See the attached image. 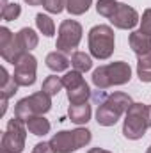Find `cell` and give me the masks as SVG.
<instances>
[{
  "mask_svg": "<svg viewBox=\"0 0 151 153\" xmlns=\"http://www.w3.org/2000/svg\"><path fill=\"white\" fill-rule=\"evenodd\" d=\"M96 11H98V14L109 18L114 27L123 29V30L133 29L141 22L137 11L133 7L121 4V2H115V0H98Z\"/></svg>",
  "mask_w": 151,
  "mask_h": 153,
  "instance_id": "1",
  "label": "cell"
},
{
  "mask_svg": "<svg viewBox=\"0 0 151 153\" xmlns=\"http://www.w3.org/2000/svg\"><path fill=\"white\" fill-rule=\"evenodd\" d=\"M132 103L133 102H132L130 94H126V93L115 91L112 94H109L98 105V111H96L98 125H101V126H112V125H115L117 119L121 117V114H124L130 109Z\"/></svg>",
  "mask_w": 151,
  "mask_h": 153,
  "instance_id": "2",
  "label": "cell"
},
{
  "mask_svg": "<svg viewBox=\"0 0 151 153\" xmlns=\"http://www.w3.org/2000/svg\"><path fill=\"white\" fill-rule=\"evenodd\" d=\"M132 78V68L124 61H115L110 64L100 66L93 71V84L98 89H109L112 85L128 84Z\"/></svg>",
  "mask_w": 151,
  "mask_h": 153,
  "instance_id": "3",
  "label": "cell"
},
{
  "mask_svg": "<svg viewBox=\"0 0 151 153\" xmlns=\"http://www.w3.org/2000/svg\"><path fill=\"white\" fill-rule=\"evenodd\" d=\"M150 128V107L144 103H132L126 111L123 123V135L130 141L142 139L146 130Z\"/></svg>",
  "mask_w": 151,
  "mask_h": 153,
  "instance_id": "4",
  "label": "cell"
},
{
  "mask_svg": "<svg viewBox=\"0 0 151 153\" xmlns=\"http://www.w3.org/2000/svg\"><path fill=\"white\" fill-rule=\"evenodd\" d=\"M52 109V96L46 94L44 91L34 93L23 100H20L14 107V117L21 119V121H29L34 116H43Z\"/></svg>",
  "mask_w": 151,
  "mask_h": 153,
  "instance_id": "5",
  "label": "cell"
},
{
  "mask_svg": "<svg viewBox=\"0 0 151 153\" xmlns=\"http://www.w3.org/2000/svg\"><path fill=\"white\" fill-rule=\"evenodd\" d=\"M89 141H91V132L87 128H76L71 132L68 130L57 132L50 139V144L55 150V153H73L82 146L89 144Z\"/></svg>",
  "mask_w": 151,
  "mask_h": 153,
  "instance_id": "6",
  "label": "cell"
},
{
  "mask_svg": "<svg viewBox=\"0 0 151 153\" xmlns=\"http://www.w3.org/2000/svg\"><path fill=\"white\" fill-rule=\"evenodd\" d=\"M89 50L93 57L105 61L114 53V30L109 25H96L89 30Z\"/></svg>",
  "mask_w": 151,
  "mask_h": 153,
  "instance_id": "7",
  "label": "cell"
},
{
  "mask_svg": "<svg viewBox=\"0 0 151 153\" xmlns=\"http://www.w3.org/2000/svg\"><path fill=\"white\" fill-rule=\"evenodd\" d=\"M27 139V123L13 117L2 135V153H21Z\"/></svg>",
  "mask_w": 151,
  "mask_h": 153,
  "instance_id": "8",
  "label": "cell"
},
{
  "mask_svg": "<svg viewBox=\"0 0 151 153\" xmlns=\"http://www.w3.org/2000/svg\"><path fill=\"white\" fill-rule=\"evenodd\" d=\"M82 39V25L75 20H64L59 27V36H57V50L64 53H71Z\"/></svg>",
  "mask_w": 151,
  "mask_h": 153,
  "instance_id": "9",
  "label": "cell"
},
{
  "mask_svg": "<svg viewBox=\"0 0 151 153\" xmlns=\"http://www.w3.org/2000/svg\"><path fill=\"white\" fill-rule=\"evenodd\" d=\"M25 53H29V52H25L20 46L16 36L7 27H2L0 29V55H2V59L11 64H16Z\"/></svg>",
  "mask_w": 151,
  "mask_h": 153,
  "instance_id": "10",
  "label": "cell"
},
{
  "mask_svg": "<svg viewBox=\"0 0 151 153\" xmlns=\"http://www.w3.org/2000/svg\"><path fill=\"white\" fill-rule=\"evenodd\" d=\"M36 71H38V61L36 57L29 52L25 53L16 64H14V80L18 85L29 87L36 82Z\"/></svg>",
  "mask_w": 151,
  "mask_h": 153,
  "instance_id": "11",
  "label": "cell"
},
{
  "mask_svg": "<svg viewBox=\"0 0 151 153\" xmlns=\"http://www.w3.org/2000/svg\"><path fill=\"white\" fill-rule=\"evenodd\" d=\"M128 43H130V48L137 55H144V53H150L151 52V36L150 34H144L142 30L132 32L130 38H128Z\"/></svg>",
  "mask_w": 151,
  "mask_h": 153,
  "instance_id": "12",
  "label": "cell"
},
{
  "mask_svg": "<svg viewBox=\"0 0 151 153\" xmlns=\"http://www.w3.org/2000/svg\"><path fill=\"white\" fill-rule=\"evenodd\" d=\"M46 66L52 70V71H66L68 70V66L71 64L70 62V59H68V55L64 53V52H61V50H55V52H52V53H48L46 55Z\"/></svg>",
  "mask_w": 151,
  "mask_h": 153,
  "instance_id": "13",
  "label": "cell"
},
{
  "mask_svg": "<svg viewBox=\"0 0 151 153\" xmlns=\"http://www.w3.org/2000/svg\"><path fill=\"white\" fill-rule=\"evenodd\" d=\"M70 119L75 123V125H85L89 119H91V105L85 102V103H76V105H70V111H68Z\"/></svg>",
  "mask_w": 151,
  "mask_h": 153,
  "instance_id": "14",
  "label": "cell"
},
{
  "mask_svg": "<svg viewBox=\"0 0 151 153\" xmlns=\"http://www.w3.org/2000/svg\"><path fill=\"white\" fill-rule=\"evenodd\" d=\"M0 94H2V98H5V100H9L11 96H14V93L18 91V84H16V80H14V76H11L7 73V70L5 68H0Z\"/></svg>",
  "mask_w": 151,
  "mask_h": 153,
  "instance_id": "15",
  "label": "cell"
},
{
  "mask_svg": "<svg viewBox=\"0 0 151 153\" xmlns=\"http://www.w3.org/2000/svg\"><path fill=\"white\" fill-rule=\"evenodd\" d=\"M89 96H91V89H89V85H87V82H85V80H84L82 84L75 85V87L68 89V100H70V103H71V105H76V103H85V102L89 100Z\"/></svg>",
  "mask_w": 151,
  "mask_h": 153,
  "instance_id": "16",
  "label": "cell"
},
{
  "mask_svg": "<svg viewBox=\"0 0 151 153\" xmlns=\"http://www.w3.org/2000/svg\"><path fill=\"white\" fill-rule=\"evenodd\" d=\"M16 39H18L20 46H21L25 52H30V50H34V48L38 46V43H39L38 34H36L32 29H29V27L21 29V30L16 34Z\"/></svg>",
  "mask_w": 151,
  "mask_h": 153,
  "instance_id": "17",
  "label": "cell"
},
{
  "mask_svg": "<svg viewBox=\"0 0 151 153\" xmlns=\"http://www.w3.org/2000/svg\"><path fill=\"white\" fill-rule=\"evenodd\" d=\"M27 130L38 137H43L50 132V121L44 116H34L27 121Z\"/></svg>",
  "mask_w": 151,
  "mask_h": 153,
  "instance_id": "18",
  "label": "cell"
},
{
  "mask_svg": "<svg viewBox=\"0 0 151 153\" xmlns=\"http://www.w3.org/2000/svg\"><path fill=\"white\" fill-rule=\"evenodd\" d=\"M137 75L141 78V82H151V52L144 53V55H139Z\"/></svg>",
  "mask_w": 151,
  "mask_h": 153,
  "instance_id": "19",
  "label": "cell"
},
{
  "mask_svg": "<svg viewBox=\"0 0 151 153\" xmlns=\"http://www.w3.org/2000/svg\"><path fill=\"white\" fill-rule=\"evenodd\" d=\"M71 66L75 68L76 71L85 73V71H89L93 68V61H91V57L85 52H75L71 55Z\"/></svg>",
  "mask_w": 151,
  "mask_h": 153,
  "instance_id": "20",
  "label": "cell"
},
{
  "mask_svg": "<svg viewBox=\"0 0 151 153\" xmlns=\"http://www.w3.org/2000/svg\"><path fill=\"white\" fill-rule=\"evenodd\" d=\"M36 25H38L39 32H43L46 38H52L55 34V23H53V20L50 16L43 14V13H39L38 16H36Z\"/></svg>",
  "mask_w": 151,
  "mask_h": 153,
  "instance_id": "21",
  "label": "cell"
},
{
  "mask_svg": "<svg viewBox=\"0 0 151 153\" xmlns=\"http://www.w3.org/2000/svg\"><path fill=\"white\" fill-rule=\"evenodd\" d=\"M62 87H64L62 78H59V76H55V75H50V76H46V80L43 82L41 91H44V93L50 94V96H55V94H59V91H61Z\"/></svg>",
  "mask_w": 151,
  "mask_h": 153,
  "instance_id": "22",
  "label": "cell"
},
{
  "mask_svg": "<svg viewBox=\"0 0 151 153\" xmlns=\"http://www.w3.org/2000/svg\"><path fill=\"white\" fill-rule=\"evenodd\" d=\"M91 4H93V0H68L66 9H68L70 14L80 16V14L87 13V9L91 7Z\"/></svg>",
  "mask_w": 151,
  "mask_h": 153,
  "instance_id": "23",
  "label": "cell"
},
{
  "mask_svg": "<svg viewBox=\"0 0 151 153\" xmlns=\"http://www.w3.org/2000/svg\"><path fill=\"white\" fill-rule=\"evenodd\" d=\"M20 13H21V7H20L18 4H7V5L2 7V18H4L5 22L16 20V18L20 16Z\"/></svg>",
  "mask_w": 151,
  "mask_h": 153,
  "instance_id": "24",
  "label": "cell"
},
{
  "mask_svg": "<svg viewBox=\"0 0 151 153\" xmlns=\"http://www.w3.org/2000/svg\"><path fill=\"white\" fill-rule=\"evenodd\" d=\"M66 4H68V0H43V7L48 13H53V14L62 13L66 9Z\"/></svg>",
  "mask_w": 151,
  "mask_h": 153,
  "instance_id": "25",
  "label": "cell"
},
{
  "mask_svg": "<svg viewBox=\"0 0 151 153\" xmlns=\"http://www.w3.org/2000/svg\"><path fill=\"white\" fill-rule=\"evenodd\" d=\"M141 30L144 34H150L151 36V9H146L144 14H142V20H141Z\"/></svg>",
  "mask_w": 151,
  "mask_h": 153,
  "instance_id": "26",
  "label": "cell"
},
{
  "mask_svg": "<svg viewBox=\"0 0 151 153\" xmlns=\"http://www.w3.org/2000/svg\"><path fill=\"white\" fill-rule=\"evenodd\" d=\"M32 153H55V150L52 148L50 143H38V144L34 146Z\"/></svg>",
  "mask_w": 151,
  "mask_h": 153,
  "instance_id": "27",
  "label": "cell"
},
{
  "mask_svg": "<svg viewBox=\"0 0 151 153\" xmlns=\"http://www.w3.org/2000/svg\"><path fill=\"white\" fill-rule=\"evenodd\" d=\"M87 153H112V152H107V150H101V148H91Z\"/></svg>",
  "mask_w": 151,
  "mask_h": 153,
  "instance_id": "28",
  "label": "cell"
},
{
  "mask_svg": "<svg viewBox=\"0 0 151 153\" xmlns=\"http://www.w3.org/2000/svg\"><path fill=\"white\" fill-rule=\"evenodd\" d=\"M29 5H41L43 4V0H25Z\"/></svg>",
  "mask_w": 151,
  "mask_h": 153,
  "instance_id": "29",
  "label": "cell"
},
{
  "mask_svg": "<svg viewBox=\"0 0 151 153\" xmlns=\"http://www.w3.org/2000/svg\"><path fill=\"white\" fill-rule=\"evenodd\" d=\"M4 5H7V0H2V7H4Z\"/></svg>",
  "mask_w": 151,
  "mask_h": 153,
  "instance_id": "30",
  "label": "cell"
},
{
  "mask_svg": "<svg viewBox=\"0 0 151 153\" xmlns=\"http://www.w3.org/2000/svg\"><path fill=\"white\" fill-rule=\"evenodd\" d=\"M150 126H151V105H150Z\"/></svg>",
  "mask_w": 151,
  "mask_h": 153,
  "instance_id": "31",
  "label": "cell"
},
{
  "mask_svg": "<svg viewBox=\"0 0 151 153\" xmlns=\"http://www.w3.org/2000/svg\"><path fill=\"white\" fill-rule=\"evenodd\" d=\"M146 153H151V144H150V148H148V152H146Z\"/></svg>",
  "mask_w": 151,
  "mask_h": 153,
  "instance_id": "32",
  "label": "cell"
}]
</instances>
